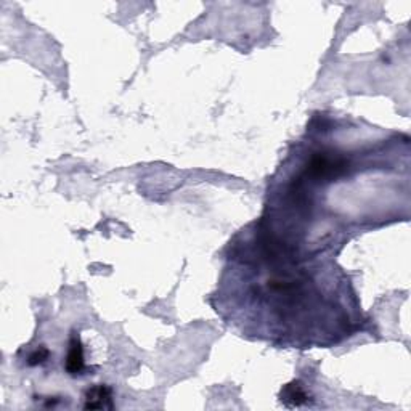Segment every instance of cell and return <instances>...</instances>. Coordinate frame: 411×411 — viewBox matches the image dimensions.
<instances>
[{"label": "cell", "mask_w": 411, "mask_h": 411, "mask_svg": "<svg viewBox=\"0 0 411 411\" xmlns=\"http://www.w3.org/2000/svg\"><path fill=\"white\" fill-rule=\"evenodd\" d=\"M86 410H113V392L106 386H93L84 395Z\"/></svg>", "instance_id": "obj_2"}, {"label": "cell", "mask_w": 411, "mask_h": 411, "mask_svg": "<svg viewBox=\"0 0 411 411\" xmlns=\"http://www.w3.org/2000/svg\"><path fill=\"white\" fill-rule=\"evenodd\" d=\"M280 400L284 407L288 408H298L303 407L307 402H309V395H307L305 389L299 381H293L282 389V394H280Z\"/></svg>", "instance_id": "obj_4"}, {"label": "cell", "mask_w": 411, "mask_h": 411, "mask_svg": "<svg viewBox=\"0 0 411 411\" xmlns=\"http://www.w3.org/2000/svg\"><path fill=\"white\" fill-rule=\"evenodd\" d=\"M50 352L49 348L45 347H38L34 352H31V355L28 357V365L29 366H38V365H42V363L49 358Z\"/></svg>", "instance_id": "obj_5"}, {"label": "cell", "mask_w": 411, "mask_h": 411, "mask_svg": "<svg viewBox=\"0 0 411 411\" xmlns=\"http://www.w3.org/2000/svg\"><path fill=\"white\" fill-rule=\"evenodd\" d=\"M348 161L344 156L336 154L332 152L315 153L307 163L304 169V179H310L312 182L332 180L347 172Z\"/></svg>", "instance_id": "obj_1"}, {"label": "cell", "mask_w": 411, "mask_h": 411, "mask_svg": "<svg viewBox=\"0 0 411 411\" xmlns=\"http://www.w3.org/2000/svg\"><path fill=\"white\" fill-rule=\"evenodd\" d=\"M86 360H84V348L79 336H72L70 341V348H67V355L65 362V369L71 376H77L84 371Z\"/></svg>", "instance_id": "obj_3"}]
</instances>
